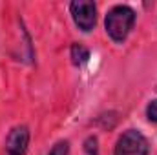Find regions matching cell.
Instances as JSON below:
<instances>
[{
    "instance_id": "obj_1",
    "label": "cell",
    "mask_w": 157,
    "mask_h": 155,
    "mask_svg": "<svg viewBox=\"0 0 157 155\" xmlns=\"http://www.w3.org/2000/svg\"><path fill=\"white\" fill-rule=\"evenodd\" d=\"M135 13L128 6H115L106 15V31L115 42H122L133 28Z\"/></svg>"
},
{
    "instance_id": "obj_2",
    "label": "cell",
    "mask_w": 157,
    "mask_h": 155,
    "mask_svg": "<svg viewBox=\"0 0 157 155\" xmlns=\"http://www.w3.org/2000/svg\"><path fill=\"white\" fill-rule=\"evenodd\" d=\"M115 155H148V141L137 130H128L121 135L115 146Z\"/></svg>"
},
{
    "instance_id": "obj_3",
    "label": "cell",
    "mask_w": 157,
    "mask_h": 155,
    "mask_svg": "<svg viewBox=\"0 0 157 155\" xmlns=\"http://www.w3.org/2000/svg\"><path fill=\"white\" fill-rule=\"evenodd\" d=\"M70 9H71V15H73L75 24H77L82 31H91L93 29L95 20H97V9H95V4L93 2L75 0V2H71Z\"/></svg>"
},
{
    "instance_id": "obj_4",
    "label": "cell",
    "mask_w": 157,
    "mask_h": 155,
    "mask_svg": "<svg viewBox=\"0 0 157 155\" xmlns=\"http://www.w3.org/2000/svg\"><path fill=\"white\" fill-rule=\"evenodd\" d=\"M29 142V130L26 126H17L9 131L6 139V155H24Z\"/></svg>"
},
{
    "instance_id": "obj_5",
    "label": "cell",
    "mask_w": 157,
    "mask_h": 155,
    "mask_svg": "<svg viewBox=\"0 0 157 155\" xmlns=\"http://www.w3.org/2000/svg\"><path fill=\"white\" fill-rule=\"evenodd\" d=\"M88 59H90V51H88L82 44H73V46H71V60H73L75 66L86 64Z\"/></svg>"
},
{
    "instance_id": "obj_6",
    "label": "cell",
    "mask_w": 157,
    "mask_h": 155,
    "mask_svg": "<svg viewBox=\"0 0 157 155\" xmlns=\"http://www.w3.org/2000/svg\"><path fill=\"white\" fill-rule=\"evenodd\" d=\"M68 152H70V142L68 141H59L49 150V155H68Z\"/></svg>"
},
{
    "instance_id": "obj_7",
    "label": "cell",
    "mask_w": 157,
    "mask_h": 155,
    "mask_svg": "<svg viewBox=\"0 0 157 155\" xmlns=\"http://www.w3.org/2000/svg\"><path fill=\"white\" fill-rule=\"evenodd\" d=\"M97 139L95 137H88L84 141V152L88 155H99V146H97Z\"/></svg>"
},
{
    "instance_id": "obj_8",
    "label": "cell",
    "mask_w": 157,
    "mask_h": 155,
    "mask_svg": "<svg viewBox=\"0 0 157 155\" xmlns=\"http://www.w3.org/2000/svg\"><path fill=\"white\" fill-rule=\"evenodd\" d=\"M146 115H148V119H150L152 122H157V99L148 104V108H146Z\"/></svg>"
}]
</instances>
